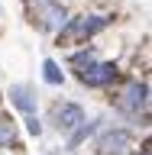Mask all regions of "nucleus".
Here are the masks:
<instances>
[{
	"label": "nucleus",
	"mask_w": 152,
	"mask_h": 155,
	"mask_svg": "<svg viewBox=\"0 0 152 155\" xmlns=\"http://www.w3.org/2000/svg\"><path fill=\"white\" fill-rule=\"evenodd\" d=\"M146 107H149V84L139 81V78H130L120 87V94H117V110L133 116V120H139V113L146 116Z\"/></svg>",
	"instance_id": "obj_1"
},
{
	"label": "nucleus",
	"mask_w": 152,
	"mask_h": 155,
	"mask_svg": "<svg viewBox=\"0 0 152 155\" xmlns=\"http://www.w3.org/2000/svg\"><path fill=\"white\" fill-rule=\"evenodd\" d=\"M110 26V16H78L68 19L65 26L58 29V42H78V39H91L94 32Z\"/></svg>",
	"instance_id": "obj_2"
},
{
	"label": "nucleus",
	"mask_w": 152,
	"mask_h": 155,
	"mask_svg": "<svg viewBox=\"0 0 152 155\" xmlns=\"http://www.w3.org/2000/svg\"><path fill=\"white\" fill-rule=\"evenodd\" d=\"M130 142H133V136L126 133V129H104V133L97 136L94 149L100 155H123L130 149Z\"/></svg>",
	"instance_id": "obj_3"
},
{
	"label": "nucleus",
	"mask_w": 152,
	"mask_h": 155,
	"mask_svg": "<svg viewBox=\"0 0 152 155\" xmlns=\"http://www.w3.org/2000/svg\"><path fill=\"white\" fill-rule=\"evenodd\" d=\"M78 78H81V84L87 87H107L117 81V65L113 61H94V65H87L84 71H78Z\"/></svg>",
	"instance_id": "obj_4"
},
{
	"label": "nucleus",
	"mask_w": 152,
	"mask_h": 155,
	"mask_svg": "<svg viewBox=\"0 0 152 155\" xmlns=\"http://www.w3.org/2000/svg\"><path fill=\"white\" fill-rule=\"evenodd\" d=\"M65 23H68V13L62 10V3H55V0H46V3L39 7V13H36V26L46 29V32H58Z\"/></svg>",
	"instance_id": "obj_5"
},
{
	"label": "nucleus",
	"mask_w": 152,
	"mask_h": 155,
	"mask_svg": "<svg viewBox=\"0 0 152 155\" xmlns=\"http://www.w3.org/2000/svg\"><path fill=\"white\" fill-rule=\"evenodd\" d=\"M52 123H55L62 133H71L75 126L84 123V110L78 104H55L52 107Z\"/></svg>",
	"instance_id": "obj_6"
},
{
	"label": "nucleus",
	"mask_w": 152,
	"mask_h": 155,
	"mask_svg": "<svg viewBox=\"0 0 152 155\" xmlns=\"http://www.w3.org/2000/svg\"><path fill=\"white\" fill-rule=\"evenodd\" d=\"M10 100H13L16 110H23L26 116H32V110H36V97H32V91H29L26 84H13V87H10Z\"/></svg>",
	"instance_id": "obj_7"
},
{
	"label": "nucleus",
	"mask_w": 152,
	"mask_h": 155,
	"mask_svg": "<svg viewBox=\"0 0 152 155\" xmlns=\"http://www.w3.org/2000/svg\"><path fill=\"white\" fill-rule=\"evenodd\" d=\"M10 145H16V123L0 113V149H10Z\"/></svg>",
	"instance_id": "obj_8"
},
{
	"label": "nucleus",
	"mask_w": 152,
	"mask_h": 155,
	"mask_svg": "<svg viewBox=\"0 0 152 155\" xmlns=\"http://www.w3.org/2000/svg\"><path fill=\"white\" fill-rule=\"evenodd\" d=\"M94 61H97V52H94V48H81V52L71 55V68H75V71H84V68L94 65Z\"/></svg>",
	"instance_id": "obj_9"
},
{
	"label": "nucleus",
	"mask_w": 152,
	"mask_h": 155,
	"mask_svg": "<svg viewBox=\"0 0 152 155\" xmlns=\"http://www.w3.org/2000/svg\"><path fill=\"white\" fill-rule=\"evenodd\" d=\"M97 129V123H81V126H75V129H71V136H68V149H75V145H81L87 139V136L94 133Z\"/></svg>",
	"instance_id": "obj_10"
},
{
	"label": "nucleus",
	"mask_w": 152,
	"mask_h": 155,
	"mask_svg": "<svg viewBox=\"0 0 152 155\" xmlns=\"http://www.w3.org/2000/svg\"><path fill=\"white\" fill-rule=\"evenodd\" d=\"M42 78H46L49 84H62V81H65V74L58 71V65L52 61V58H46V61H42Z\"/></svg>",
	"instance_id": "obj_11"
},
{
	"label": "nucleus",
	"mask_w": 152,
	"mask_h": 155,
	"mask_svg": "<svg viewBox=\"0 0 152 155\" xmlns=\"http://www.w3.org/2000/svg\"><path fill=\"white\" fill-rule=\"evenodd\" d=\"M26 129H29V136H39V133H42V123H39V116H26Z\"/></svg>",
	"instance_id": "obj_12"
},
{
	"label": "nucleus",
	"mask_w": 152,
	"mask_h": 155,
	"mask_svg": "<svg viewBox=\"0 0 152 155\" xmlns=\"http://www.w3.org/2000/svg\"><path fill=\"white\" fill-rule=\"evenodd\" d=\"M143 155H149V149H143Z\"/></svg>",
	"instance_id": "obj_13"
}]
</instances>
